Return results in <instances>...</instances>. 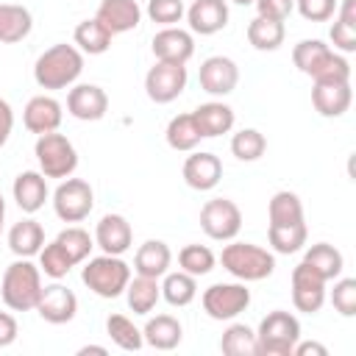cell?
Instances as JSON below:
<instances>
[{
    "instance_id": "cell-22",
    "label": "cell",
    "mask_w": 356,
    "mask_h": 356,
    "mask_svg": "<svg viewBox=\"0 0 356 356\" xmlns=\"http://www.w3.org/2000/svg\"><path fill=\"white\" fill-rule=\"evenodd\" d=\"M14 200L25 214H36L47 200V178L39 170H25L14 178Z\"/></svg>"
},
{
    "instance_id": "cell-36",
    "label": "cell",
    "mask_w": 356,
    "mask_h": 356,
    "mask_svg": "<svg viewBox=\"0 0 356 356\" xmlns=\"http://www.w3.org/2000/svg\"><path fill=\"white\" fill-rule=\"evenodd\" d=\"M267 217L270 225H292V222H303V203L295 192L281 189L270 197L267 203Z\"/></svg>"
},
{
    "instance_id": "cell-35",
    "label": "cell",
    "mask_w": 356,
    "mask_h": 356,
    "mask_svg": "<svg viewBox=\"0 0 356 356\" xmlns=\"http://www.w3.org/2000/svg\"><path fill=\"white\" fill-rule=\"evenodd\" d=\"M309 239L306 222H292V225H267V242L273 248V253L289 256L298 253Z\"/></svg>"
},
{
    "instance_id": "cell-7",
    "label": "cell",
    "mask_w": 356,
    "mask_h": 356,
    "mask_svg": "<svg viewBox=\"0 0 356 356\" xmlns=\"http://www.w3.org/2000/svg\"><path fill=\"white\" fill-rule=\"evenodd\" d=\"M95 206V192L83 178H64L53 192V211L61 222H81Z\"/></svg>"
},
{
    "instance_id": "cell-9",
    "label": "cell",
    "mask_w": 356,
    "mask_h": 356,
    "mask_svg": "<svg viewBox=\"0 0 356 356\" xmlns=\"http://www.w3.org/2000/svg\"><path fill=\"white\" fill-rule=\"evenodd\" d=\"M203 312L211 320H234L239 317L248 306H250V289L245 286V281H231V284H211L203 298Z\"/></svg>"
},
{
    "instance_id": "cell-17",
    "label": "cell",
    "mask_w": 356,
    "mask_h": 356,
    "mask_svg": "<svg viewBox=\"0 0 356 356\" xmlns=\"http://www.w3.org/2000/svg\"><path fill=\"white\" fill-rule=\"evenodd\" d=\"M95 245L108 256H122L134 245L131 222L122 214H103L95 228Z\"/></svg>"
},
{
    "instance_id": "cell-26",
    "label": "cell",
    "mask_w": 356,
    "mask_h": 356,
    "mask_svg": "<svg viewBox=\"0 0 356 356\" xmlns=\"http://www.w3.org/2000/svg\"><path fill=\"white\" fill-rule=\"evenodd\" d=\"M8 248L17 259H31L39 256V250L44 248V228L36 220H19L8 228Z\"/></svg>"
},
{
    "instance_id": "cell-28",
    "label": "cell",
    "mask_w": 356,
    "mask_h": 356,
    "mask_svg": "<svg viewBox=\"0 0 356 356\" xmlns=\"http://www.w3.org/2000/svg\"><path fill=\"white\" fill-rule=\"evenodd\" d=\"M72 39H75V47L81 50V53H86V56H100V53H106L108 47H111V31L97 19V17H92V19H83V22H78L75 25V33H72Z\"/></svg>"
},
{
    "instance_id": "cell-5",
    "label": "cell",
    "mask_w": 356,
    "mask_h": 356,
    "mask_svg": "<svg viewBox=\"0 0 356 356\" xmlns=\"http://www.w3.org/2000/svg\"><path fill=\"white\" fill-rule=\"evenodd\" d=\"M256 339L259 356H292V348L300 339V323L292 312L275 309L259 323Z\"/></svg>"
},
{
    "instance_id": "cell-47",
    "label": "cell",
    "mask_w": 356,
    "mask_h": 356,
    "mask_svg": "<svg viewBox=\"0 0 356 356\" xmlns=\"http://www.w3.org/2000/svg\"><path fill=\"white\" fill-rule=\"evenodd\" d=\"M328 36H331L334 50H339V53H353V50H356V28H353V25H345V22L334 19Z\"/></svg>"
},
{
    "instance_id": "cell-16",
    "label": "cell",
    "mask_w": 356,
    "mask_h": 356,
    "mask_svg": "<svg viewBox=\"0 0 356 356\" xmlns=\"http://www.w3.org/2000/svg\"><path fill=\"white\" fill-rule=\"evenodd\" d=\"M181 175H184V184H186L189 189H195V192H209V189H214V186L220 184V178H222V161H220L214 153L200 150V153L186 156Z\"/></svg>"
},
{
    "instance_id": "cell-12",
    "label": "cell",
    "mask_w": 356,
    "mask_h": 356,
    "mask_svg": "<svg viewBox=\"0 0 356 356\" xmlns=\"http://www.w3.org/2000/svg\"><path fill=\"white\" fill-rule=\"evenodd\" d=\"M325 278H320L306 261L292 270V303L303 314H317L325 303Z\"/></svg>"
},
{
    "instance_id": "cell-41",
    "label": "cell",
    "mask_w": 356,
    "mask_h": 356,
    "mask_svg": "<svg viewBox=\"0 0 356 356\" xmlns=\"http://www.w3.org/2000/svg\"><path fill=\"white\" fill-rule=\"evenodd\" d=\"M264 150H267V139L256 128H242L231 136V153L239 161H256L264 156Z\"/></svg>"
},
{
    "instance_id": "cell-46",
    "label": "cell",
    "mask_w": 356,
    "mask_h": 356,
    "mask_svg": "<svg viewBox=\"0 0 356 356\" xmlns=\"http://www.w3.org/2000/svg\"><path fill=\"white\" fill-rule=\"evenodd\" d=\"M253 6H256L259 17L278 19V22H284L295 11V0H253Z\"/></svg>"
},
{
    "instance_id": "cell-13",
    "label": "cell",
    "mask_w": 356,
    "mask_h": 356,
    "mask_svg": "<svg viewBox=\"0 0 356 356\" xmlns=\"http://www.w3.org/2000/svg\"><path fill=\"white\" fill-rule=\"evenodd\" d=\"M197 81H200V89L211 97H225L236 89L239 83V67L234 58L228 56H209L203 64H200V72H197Z\"/></svg>"
},
{
    "instance_id": "cell-29",
    "label": "cell",
    "mask_w": 356,
    "mask_h": 356,
    "mask_svg": "<svg viewBox=\"0 0 356 356\" xmlns=\"http://www.w3.org/2000/svg\"><path fill=\"white\" fill-rule=\"evenodd\" d=\"M125 300H128V309L134 314H150L156 309V303L161 300L159 278H147V275L131 278L125 286Z\"/></svg>"
},
{
    "instance_id": "cell-27",
    "label": "cell",
    "mask_w": 356,
    "mask_h": 356,
    "mask_svg": "<svg viewBox=\"0 0 356 356\" xmlns=\"http://www.w3.org/2000/svg\"><path fill=\"white\" fill-rule=\"evenodd\" d=\"M33 28V17L25 6L17 3H0V42L14 44L22 42Z\"/></svg>"
},
{
    "instance_id": "cell-39",
    "label": "cell",
    "mask_w": 356,
    "mask_h": 356,
    "mask_svg": "<svg viewBox=\"0 0 356 356\" xmlns=\"http://www.w3.org/2000/svg\"><path fill=\"white\" fill-rule=\"evenodd\" d=\"M75 267V261L67 256V250L53 239V242H44V248L39 250V270L53 278V281H61L70 275V270Z\"/></svg>"
},
{
    "instance_id": "cell-23",
    "label": "cell",
    "mask_w": 356,
    "mask_h": 356,
    "mask_svg": "<svg viewBox=\"0 0 356 356\" xmlns=\"http://www.w3.org/2000/svg\"><path fill=\"white\" fill-rule=\"evenodd\" d=\"M197 128H200V136L203 139H214V136H222L234 128V108L222 100H209V103H200L195 111H192Z\"/></svg>"
},
{
    "instance_id": "cell-10",
    "label": "cell",
    "mask_w": 356,
    "mask_h": 356,
    "mask_svg": "<svg viewBox=\"0 0 356 356\" xmlns=\"http://www.w3.org/2000/svg\"><path fill=\"white\" fill-rule=\"evenodd\" d=\"M186 89V64L156 61L145 75V92L153 103H172Z\"/></svg>"
},
{
    "instance_id": "cell-8",
    "label": "cell",
    "mask_w": 356,
    "mask_h": 356,
    "mask_svg": "<svg viewBox=\"0 0 356 356\" xmlns=\"http://www.w3.org/2000/svg\"><path fill=\"white\" fill-rule=\"evenodd\" d=\"M200 228L214 242H231L242 231V211L228 197L206 200L200 209Z\"/></svg>"
},
{
    "instance_id": "cell-42",
    "label": "cell",
    "mask_w": 356,
    "mask_h": 356,
    "mask_svg": "<svg viewBox=\"0 0 356 356\" xmlns=\"http://www.w3.org/2000/svg\"><path fill=\"white\" fill-rule=\"evenodd\" d=\"M56 242L67 250V256H70L75 264L86 261V259H89V253H92V248H95V242H92L89 231H83L81 225H70V228H64V231L56 236Z\"/></svg>"
},
{
    "instance_id": "cell-33",
    "label": "cell",
    "mask_w": 356,
    "mask_h": 356,
    "mask_svg": "<svg viewBox=\"0 0 356 356\" xmlns=\"http://www.w3.org/2000/svg\"><path fill=\"white\" fill-rule=\"evenodd\" d=\"M164 281L159 284L161 286V298L170 303V306H189L195 298H197V278L195 275H189V273H184V270H178V273H164L161 275Z\"/></svg>"
},
{
    "instance_id": "cell-11",
    "label": "cell",
    "mask_w": 356,
    "mask_h": 356,
    "mask_svg": "<svg viewBox=\"0 0 356 356\" xmlns=\"http://www.w3.org/2000/svg\"><path fill=\"white\" fill-rule=\"evenodd\" d=\"M39 317L50 325H64L70 320H75L78 314V298L70 286H64L61 281H53L47 286H42V295L36 300V309Z\"/></svg>"
},
{
    "instance_id": "cell-40",
    "label": "cell",
    "mask_w": 356,
    "mask_h": 356,
    "mask_svg": "<svg viewBox=\"0 0 356 356\" xmlns=\"http://www.w3.org/2000/svg\"><path fill=\"white\" fill-rule=\"evenodd\" d=\"M217 264V256L206 248V245H184L178 250V270L200 278V275H209Z\"/></svg>"
},
{
    "instance_id": "cell-52",
    "label": "cell",
    "mask_w": 356,
    "mask_h": 356,
    "mask_svg": "<svg viewBox=\"0 0 356 356\" xmlns=\"http://www.w3.org/2000/svg\"><path fill=\"white\" fill-rule=\"evenodd\" d=\"M89 353H97V356H106L108 350H106L103 345H83V348H78V356H89Z\"/></svg>"
},
{
    "instance_id": "cell-18",
    "label": "cell",
    "mask_w": 356,
    "mask_h": 356,
    "mask_svg": "<svg viewBox=\"0 0 356 356\" xmlns=\"http://www.w3.org/2000/svg\"><path fill=\"white\" fill-rule=\"evenodd\" d=\"M186 22L192 33L211 36L228 25V3L225 0H192L186 8Z\"/></svg>"
},
{
    "instance_id": "cell-25",
    "label": "cell",
    "mask_w": 356,
    "mask_h": 356,
    "mask_svg": "<svg viewBox=\"0 0 356 356\" xmlns=\"http://www.w3.org/2000/svg\"><path fill=\"white\" fill-rule=\"evenodd\" d=\"M142 339H145V345H150L156 350H172V348L181 345L184 328L172 314H156V317H150L145 323Z\"/></svg>"
},
{
    "instance_id": "cell-43",
    "label": "cell",
    "mask_w": 356,
    "mask_h": 356,
    "mask_svg": "<svg viewBox=\"0 0 356 356\" xmlns=\"http://www.w3.org/2000/svg\"><path fill=\"white\" fill-rule=\"evenodd\" d=\"M184 14H186L184 0H147V17L161 28H170V25L181 22Z\"/></svg>"
},
{
    "instance_id": "cell-37",
    "label": "cell",
    "mask_w": 356,
    "mask_h": 356,
    "mask_svg": "<svg viewBox=\"0 0 356 356\" xmlns=\"http://www.w3.org/2000/svg\"><path fill=\"white\" fill-rule=\"evenodd\" d=\"M331 56V47L325 44V42H320V39H300L295 47H292V61H295V67L303 72V75H314L320 67H323V61Z\"/></svg>"
},
{
    "instance_id": "cell-48",
    "label": "cell",
    "mask_w": 356,
    "mask_h": 356,
    "mask_svg": "<svg viewBox=\"0 0 356 356\" xmlns=\"http://www.w3.org/2000/svg\"><path fill=\"white\" fill-rule=\"evenodd\" d=\"M17 334H19L17 317H14V314H8V312H0V348H8V345H14Z\"/></svg>"
},
{
    "instance_id": "cell-24",
    "label": "cell",
    "mask_w": 356,
    "mask_h": 356,
    "mask_svg": "<svg viewBox=\"0 0 356 356\" xmlns=\"http://www.w3.org/2000/svg\"><path fill=\"white\" fill-rule=\"evenodd\" d=\"M172 264V250L167 242L161 239H147L139 245L136 256H134V270L136 275H147V278H161Z\"/></svg>"
},
{
    "instance_id": "cell-38",
    "label": "cell",
    "mask_w": 356,
    "mask_h": 356,
    "mask_svg": "<svg viewBox=\"0 0 356 356\" xmlns=\"http://www.w3.org/2000/svg\"><path fill=\"white\" fill-rule=\"evenodd\" d=\"M106 334L111 337V342H114L120 350H139V348L145 345L142 328H136L134 320L125 317V314H108V320H106Z\"/></svg>"
},
{
    "instance_id": "cell-51",
    "label": "cell",
    "mask_w": 356,
    "mask_h": 356,
    "mask_svg": "<svg viewBox=\"0 0 356 356\" xmlns=\"http://www.w3.org/2000/svg\"><path fill=\"white\" fill-rule=\"evenodd\" d=\"M337 19L356 28V0H342V6L337 8Z\"/></svg>"
},
{
    "instance_id": "cell-31",
    "label": "cell",
    "mask_w": 356,
    "mask_h": 356,
    "mask_svg": "<svg viewBox=\"0 0 356 356\" xmlns=\"http://www.w3.org/2000/svg\"><path fill=\"white\" fill-rule=\"evenodd\" d=\"M164 136H167V145H170L172 150H178V153H192V150L200 145V139H203V136H200V128H197V122H195V117H192V111L172 117V120L167 122Z\"/></svg>"
},
{
    "instance_id": "cell-15",
    "label": "cell",
    "mask_w": 356,
    "mask_h": 356,
    "mask_svg": "<svg viewBox=\"0 0 356 356\" xmlns=\"http://www.w3.org/2000/svg\"><path fill=\"white\" fill-rule=\"evenodd\" d=\"M153 56L156 61H167V64H186L192 56H195V39H192V31H184V28H161L153 42Z\"/></svg>"
},
{
    "instance_id": "cell-20",
    "label": "cell",
    "mask_w": 356,
    "mask_h": 356,
    "mask_svg": "<svg viewBox=\"0 0 356 356\" xmlns=\"http://www.w3.org/2000/svg\"><path fill=\"white\" fill-rule=\"evenodd\" d=\"M95 17L111 31V36H117V33H128L139 25L142 8L136 0H100Z\"/></svg>"
},
{
    "instance_id": "cell-50",
    "label": "cell",
    "mask_w": 356,
    "mask_h": 356,
    "mask_svg": "<svg viewBox=\"0 0 356 356\" xmlns=\"http://www.w3.org/2000/svg\"><path fill=\"white\" fill-rule=\"evenodd\" d=\"M292 356H328V348L320 345V342H295L292 348Z\"/></svg>"
},
{
    "instance_id": "cell-44",
    "label": "cell",
    "mask_w": 356,
    "mask_h": 356,
    "mask_svg": "<svg viewBox=\"0 0 356 356\" xmlns=\"http://www.w3.org/2000/svg\"><path fill=\"white\" fill-rule=\"evenodd\" d=\"M331 306L342 317H353L356 314V278H334Z\"/></svg>"
},
{
    "instance_id": "cell-32",
    "label": "cell",
    "mask_w": 356,
    "mask_h": 356,
    "mask_svg": "<svg viewBox=\"0 0 356 356\" xmlns=\"http://www.w3.org/2000/svg\"><path fill=\"white\" fill-rule=\"evenodd\" d=\"M303 261H306L320 278H325V281L339 278V275H342V267H345L342 253H339L334 245H328V242H317V245H312V248L306 250Z\"/></svg>"
},
{
    "instance_id": "cell-49",
    "label": "cell",
    "mask_w": 356,
    "mask_h": 356,
    "mask_svg": "<svg viewBox=\"0 0 356 356\" xmlns=\"http://www.w3.org/2000/svg\"><path fill=\"white\" fill-rule=\"evenodd\" d=\"M11 131H14V111H11V106L0 97V147L8 142Z\"/></svg>"
},
{
    "instance_id": "cell-54",
    "label": "cell",
    "mask_w": 356,
    "mask_h": 356,
    "mask_svg": "<svg viewBox=\"0 0 356 356\" xmlns=\"http://www.w3.org/2000/svg\"><path fill=\"white\" fill-rule=\"evenodd\" d=\"M231 3H236V6H250L253 0H231Z\"/></svg>"
},
{
    "instance_id": "cell-3",
    "label": "cell",
    "mask_w": 356,
    "mask_h": 356,
    "mask_svg": "<svg viewBox=\"0 0 356 356\" xmlns=\"http://www.w3.org/2000/svg\"><path fill=\"white\" fill-rule=\"evenodd\" d=\"M220 264L236 278V281H264L275 270V256L253 242H228L220 253Z\"/></svg>"
},
{
    "instance_id": "cell-34",
    "label": "cell",
    "mask_w": 356,
    "mask_h": 356,
    "mask_svg": "<svg viewBox=\"0 0 356 356\" xmlns=\"http://www.w3.org/2000/svg\"><path fill=\"white\" fill-rule=\"evenodd\" d=\"M220 350L225 356H259L256 331L245 323H231L220 337Z\"/></svg>"
},
{
    "instance_id": "cell-2",
    "label": "cell",
    "mask_w": 356,
    "mask_h": 356,
    "mask_svg": "<svg viewBox=\"0 0 356 356\" xmlns=\"http://www.w3.org/2000/svg\"><path fill=\"white\" fill-rule=\"evenodd\" d=\"M0 295L11 312H33L42 295V270L31 259L11 261L3 273Z\"/></svg>"
},
{
    "instance_id": "cell-6",
    "label": "cell",
    "mask_w": 356,
    "mask_h": 356,
    "mask_svg": "<svg viewBox=\"0 0 356 356\" xmlns=\"http://www.w3.org/2000/svg\"><path fill=\"white\" fill-rule=\"evenodd\" d=\"M36 161H39V172L44 178H70L78 167V150L75 145L58 134V131H50V134H42L36 139Z\"/></svg>"
},
{
    "instance_id": "cell-30",
    "label": "cell",
    "mask_w": 356,
    "mask_h": 356,
    "mask_svg": "<svg viewBox=\"0 0 356 356\" xmlns=\"http://www.w3.org/2000/svg\"><path fill=\"white\" fill-rule=\"evenodd\" d=\"M284 36H286V28H284V22H278V19H267V17H253L250 22H248V42L256 47V50H261V53H273V50H278L281 44H284Z\"/></svg>"
},
{
    "instance_id": "cell-21",
    "label": "cell",
    "mask_w": 356,
    "mask_h": 356,
    "mask_svg": "<svg viewBox=\"0 0 356 356\" xmlns=\"http://www.w3.org/2000/svg\"><path fill=\"white\" fill-rule=\"evenodd\" d=\"M350 100H353L350 83L314 81V86H312V103L320 117H342L350 108Z\"/></svg>"
},
{
    "instance_id": "cell-45",
    "label": "cell",
    "mask_w": 356,
    "mask_h": 356,
    "mask_svg": "<svg viewBox=\"0 0 356 356\" xmlns=\"http://www.w3.org/2000/svg\"><path fill=\"white\" fill-rule=\"evenodd\" d=\"M295 8L309 22H325L337 14V0H295Z\"/></svg>"
},
{
    "instance_id": "cell-19",
    "label": "cell",
    "mask_w": 356,
    "mask_h": 356,
    "mask_svg": "<svg viewBox=\"0 0 356 356\" xmlns=\"http://www.w3.org/2000/svg\"><path fill=\"white\" fill-rule=\"evenodd\" d=\"M61 117H64L61 103H58L56 97H50V95H36V97H31L28 106H25V111H22L25 128H28L31 134H36V136L50 134V131H58Z\"/></svg>"
},
{
    "instance_id": "cell-14",
    "label": "cell",
    "mask_w": 356,
    "mask_h": 356,
    "mask_svg": "<svg viewBox=\"0 0 356 356\" xmlns=\"http://www.w3.org/2000/svg\"><path fill=\"white\" fill-rule=\"evenodd\" d=\"M67 111L81 122H97L108 111V95L97 83H78L67 92Z\"/></svg>"
},
{
    "instance_id": "cell-53",
    "label": "cell",
    "mask_w": 356,
    "mask_h": 356,
    "mask_svg": "<svg viewBox=\"0 0 356 356\" xmlns=\"http://www.w3.org/2000/svg\"><path fill=\"white\" fill-rule=\"evenodd\" d=\"M3 222H6V200L0 195V234H3Z\"/></svg>"
},
{
    "instance_id": "cell-1",
    "label": "cell",
    "mask_w": 356,
    "mask_h": 356,
    "mask_svg": "<svg viewBox=\"0 0 356 356\" xmlns=\"http://www.w3.org/2000/svg\"><path fill=\"white\" fill-rule=\"evenodd\" d=\"M81 72H83V53L67 42L47 47L33 64V81L47 92L72 86Z\"/></svg>"
},
{
    "instance_id": "cell-4",
    "label": "cell",
    "mask_w": 356,
    "mask_h": 356,
    "mask_svg": "<svg viewBox=\"0 0 356 356\" xmlns=\"http://www.w3.org/2000/svg\"><path fill=\"white\" fill-rule=\"evenodd\" d=\"M81 281L89 286V292H95L97 298H120L131 281V267L120 259V256H95L83 264L81 270Z\"/></svg>"
}]
</instances>
